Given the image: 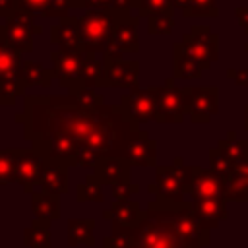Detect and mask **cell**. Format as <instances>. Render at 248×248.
I'll return each mask as SVG.
<instances>
[{
  "label": "cell",
  "mask_w": 248,
  "mask_h": 248,
  "mask_svg": "<svg viewBox=\"0 0 248 248\" xmlns=\"http://www.w3.org/2000/svg\"><path fill=\"white\" fill-rule=\"evenodd\" d=\"M225 200L248 203V161L236 163L229 178H225Z\"/></svg>",
  "instance_id": "cell-19"
},
{
  "label": "cell",
  "mask_w": 248,
  "mask_h": 248,
  "mask_svg": "<svg viewBox=\"0 0 248 248\" xmlns=\"http://www.w3.org/2000/svg\"><path fill=\"white\" fill-rule=\"evenodd\" d=\"M130 169L132 167L124 157H103L95 163L93 174L101 184L114 186V184L130 182Z\"/></svg>",
  "instance_id": "cell-16"
},
{
  "label": "cell",
  "mask_w": 248,
  "mask_h": 248,
  "mask_svg": "<svg viewBox=\"0 0 248 248\" xmlns=\"http://www.w3.org/2000/svg\"><path fill=\"white\" fill-rule=\"evenodd\" d=\"M54 78V70L45 68L41 62L35 60H23V81L25 87L31 85H41V87H50Z\"/></svg>",
  "instance_id": "cell-28"
},
{
  "label": "cell",
  "mask_w": 248,
  "mask_h": 248,
  "mask_svg": "<svg viewBox=\"0 0 248 248\" xmlns=\"http://www.w3.org/2000/svg\"><path fill=\"white\" fill-rule=\"evenodd\" d=\"M50 41L58 48H79V25L78 17H62L50 27Z\"/></svg>",
  "instance_id": "cell-21"
},
{
  "label": "cell",
  "mask_w": 248,
  "mask_h": 248,
  "mask_svg": "<svg viewBox=\"0 0 248 248\" xmlns=\"http://www.w3.org/2000/svg\"><path fill=\"white\" fill-rule=\"evenodd\" d=\"M157 112L155 120L159 124H180L184 120V95L182 87L174 85V78H167L163 85H155Z\"/></svg>",
  "instance_id": "cell-9"
},
{
  "label": "cell",
  "mask_w": 248,
  "mask_h": 248,
  "mask_svg": "<svg viewBox=\"0 0 248 248\" xmlns=\"http://www.w3.org/2000/svg\"><path fill=\"white\" fill-rule=\"evenodd\" d=\"M45 169V159L35 149H16V182L27 194L37 192Z\"/></svg>",
  "instance_id": "cell-11"
},
{
  "label": "cell",
  "mask_w": 248,
  "mask_h": 248,
  "mask_svg": "<svg viewBox=\"0 0 248 248\" xmlns=\"http://www.w3.org/2000/svg\"><path fill=\"white\" fill-rule=\"evenodd\" d=\"M31 209H33L35 219L52 225L60 217V200H58L56 194L37 190V192L31 194Z\"/></svg>",
  "instance_id": "cell-22"
},
{
  "label": "cell",
  "mask_w": 248,
  "mask_h": 248,
  "mask_svg": "<svg viewBox=\"0 0 248 248\" xmlns=\"http://www.w3.org/2000/svg\"><path fill=\"white\" fill-rule=\"evenodd\" d=\"M93 229H95L93 219H70L68 221V244L70 246H79V244L93 246L95 244Z\"/></svg>",
  "instance_id": "cell-26"
},
{
  "label": "cell",
  "mask_w": 248,
  "mask_h": 248,
  "mask_svg": "<svg viewBox=\"0 0 248 248\" xmlns=\"http://www.w3.org/2000/svg\"><path fill=\"white\" fill-rule=\"evenodd\" d=\"M138 10L141 17H149L155 14H167L174 16V8L170 0H138Z\"/></svg>",
  "instance_id": "cell-34"
},
{
  "label": "cell",
  "mask_w": 248,
  "mask_h": 248,
  "mask_svg": "<svg viewBox=\"0 0 248 248\" xmlns=\"http://www.w3.org/2000/svg\"><path fill=\"white\" fill-rule=\"evenodd\" d=\"M17 6L29 14H33L35 17H48L50 14V6L52 0H17Z\"/></svg>",
  "instance_id": "cell-37"
},
{
  "label": "cell",
  "mask_w": 248,
  "mask_h": 248,
  "mask_svg": "<svg viewBox=\"0 0 248 248\" xmlns=\"http://www.w3.org/2000/svg\"><path fill=\"white\" fill-rule=\"evenodd\" d=\"M105 66V85L103 87H120V89H132L138 85L140 76V62L138 60H116L103 56Z\"/></svg>",
  "instance_id": "cell-13"
},
{
  "label": "cell",
  "mask_w": 248,
  "mask_h": 248,
  "mask_svg": "<svg viewBox=\"0 0 248 248\" xmlns=\"http://www.w3.org/2000/svg\"><path fill=\"white\" fill-rule=\"evenodd\" d=\"M202 76V68H200V62L188 54L184 50V46L180 43H174L172 45V78H178V79H196Z\"/></svg>",
  "instance_id": "cell-24"
},
{
  "label": "cell",
  "mask_w": 248,
  "mask_h": 248,
  "mask_svg": "<svg viewBox=\"0 0 248 248\" xmlns=\"http://www.w3.org/2000/svg\"><path fill=\"white\" fill-rule=\"evenodd\" d=\"M232 167H234V163H231V161H229L217 147L209 149V169H211L215 174H219L223 180L231 176Z\"/></svg>",
  "instance_id": "cell-36"
},
{
  "label": "cell",
  "mask_w": 248,
  "mask_h": 248,
  "mask_svg": "<svg viewBox=\"0 0 248 248\" xmlns=\"http://www.w3.org/2000/svg\"><path fill=\"white\" fill-rule=\"evenodd\" d=\"M0 79L23 81V60H21V54L17 50H14L2 37H0Z\"/></svg>",
  "instance_id": "cell-23"
},
{
  "label": "cell",
  "mask_w": 248,
  "mask_h": 248,
  "mask_svg": "<svg viewBox=\"0 0 248 248\" xmlns=\"http://www.w3.org/2000/svg\"><path fill=\"white\" fill-rule=\"evenodd\" d=\"M138 23L140 16H132L130 10H122L112 31L110 48L114 52H138L140 50V37H138Z\"/></svg>",
  "instance_id": "cell-14"
},
{
  "label": "cell",
  "mask_w": 248,
  "mask_h": 248,
  "mask_svg": "<svg viewBox=\"0 0 248 248\" xmlns=\"http://www.w3.org/2000/svg\"><path fill=\"white\" fill-rule=\"evenodd\" d=\"M23 244L29 248H52L50 246V223L33 219L23 231Z\"/></svg>",
  "instance_id": "cell-29"
},
{
  "label": "cell",
  "mask_w": 248,
  "mask_h": 248,
  "mask_svg": "<svg viewBox=\"0 0 248 248\" xmlns=\"http://www.w3.org/2000/svg\"><path fill=\"white\" fill-rule=\"evenodd\" d=\"M234 16H236V19H238L242 31L248 35V8H246V6H236V8H234Z\"/></svg>",
  "instance_id": "cell-40"
},
{
  "label": "cell",
  "mask_w": 248,
  "mask_h": 248,
  "mask_svg": "<svg viewBox=\"0 0 248 248\" xmlns=\"http://www.w3.org/2000/svg\"><path fill=\"white\" fill-rule=\"evenodd\" d=\"M66 99L79 108H97V107L105 105V97L101 93H95L93 89H81L78 93H66Z\"/></svg>",
  "instance_id": "cell-32"
},
{
  "label": "cell",
  "mask_w": 248,
  "mask_h": 248,
  "mask_svg": "<svg viewBox=\"0 0 248 248\" xmlns=\"http://www.w3.org/2000/svg\"><path fill=\"white\" fill-rule=\"evenodd\" d=\"M184 112L194 124L209 122L219 112V87L217 85H196L182 87Z\"/></svg>",
  "instance_id": "cell-7"
},
{
  "label": "cell",
  "mask_w": 248,
  "mask_h": 248,
  "mask_svg": "<svg viewBox=\"0 0 248 248\" xmlns=\"http://www.w3.org/2000/svg\"><path fill=\"white\" fill-rule=\"evenodd\" d=\"M103 184L97 180L95 174H87L83 182H79L76 186V200L79 203L83 202H95V203H101L103 202Z\"/></svg>",
  "instance_id": "cell-30"
},
{
  "label": "cell",
  "mask_w": 248,
  "mask_h": 248,
  "mask_svg": "<svg viewBox=\"0 0 248 248\" xmlns=\"http://www.w3.org/2000/svg\"><path fill=\"white\" fill-rule=\"evenodd\" d=\"M244 132H248V105H244Z\"/></svg>",
  "instance_id": "cell-43"
},
{
  "label": "cell",
  "mask_w": 248,
  "mask_h": 248,
  "mask_svg": "<svg viewBox=\"0 0 248 248\" xmlns=\"http://www.w3.org/2000/svg\"><path fill=\"white\" fill-rule=\"evenodd\" d=\"M130 248H194L182 240L172 225V203L149 202L147 209H141V217L136 227H130Z\"/></svg>",
  "instance_id": "cell-2"
},
{
  "label": "cell",
  "mask_w": 248,
  "mask_h": 248,
  "mask_svg": "<svg viewBox=\"0 0 248 248\" xmlns=\"http://www.w3.org/2000/svg\"><path fill=\"white\" fill-rule=\"evenodd\" d=\"M192 180V165H184L182 157H176L172 165H157L155 167V182L147 186L151 194H155L157 202L180 203L184 202V194H188Z\"/></svg>",
  "instance_id": "cell-4"
},
{
  "label": "cell",
  "mask_w": 248,
  "mask_h": 248,
  "mask_svg": "<svg viewBox=\"0 0 248 248\" xmlns=\"http://www.w3.org/2000/svg\"><path fill=\"white\" fill-rule=\"evenodd\" d=\"M124 159L130 167H157V141L151 140L147 132L140 130V134L130 141Z\"/></svg>",
  "instance_id": "cell-15"
},
{
  "label": "cell",
  "mask_w": 248,
  "mask_h": 248,
  "mask_svg": "<svg viewBox=\"0 0 248 248\" xmlns=\"http://www.w3.org/2000/svg\"><path fill=\"white\" fill-rule=\"evenodd\" d=\"M180 12L184 17H196V16L215 17V16H219L217 0H188Z\"/></svg>",
  "instance_id": "cell-31"
},
{
  "label": "cell",
  "mask_w": 248,
  "mask_h": 248,
  "mask_svg": "<svg viewBox=\"0 0 248 248\" xmlns=\"http://www.w3.org/2000/svg\"><path fill=\"white\" fill-rule=\"evenodd\" d=\"M141 217V209L138 202H112L110 207L103 213V219L110 221V225H118V227H136L138 221Z\"/></svg>",
  "instance_id": "cell-20"
},
{
  "label": "cell",
  "mask_w": 248,
  "mask_h": 248,
  "mask_svg": "<svg viewBox=\"0 0 248 248\" xmlns=\"http://www.w3.org/2000/svg\"><path fill=\"white\" fill-rule=\"evenodd\" d=\"M227 78L232 79L236 85L240 87H248V68L242 70H234V68H227Z\"/></svg>",
  "instance_id": "cell-39"
},
{
  "label": "cell",
  "mask_w": 248,
  "mask_h": 248,
  "mask_svg": "<svg viewBox=\"0 0 248 248\" xmlns=\"http://www.w3.org/2000/svg\"><path fill=\"white\" fill-rule=\"evenodd\" d=\"M174 27V17L167 14H155L147 17V33L149 35H170Z\"/></svg>",
  "instance_id": "cell-35"
},
{
  "label": "cell",
  "mask_w": 248,
  "mask_h": 248,
  "mask_svg": "<svg viewBox=\"0 0 248 248\" xmlns=\"http://www.w3.org/2000/svg\"><path fill=\"white\" fill-rule=\"evenodd\" d=\"M244 50H246V52H248V41H246V45H244Z\"/></svg>",
  "instance_id": "cell-44"
},
{
  "label": "cell",
  "mask_w": 248,
  "mask_h": 248,
  "mask_svg": "<svg viewBox=\"0 0 248 248\" xmlns=\"http://www.w3.org/2000/svg\"><path fill=\"white\" fill-rule=\"evenodd\" d=\"M140 186L134 182H122V184H114L110 186V194L114 202H128L132 200V194H138Z\"/></svg>",
  "instance_id": "cell-38"
},
{
  "label": "cell",
  "mask_w": 248,
  "mask_h": 248,
  "mask_svg": "<svg viewBox=\"0 0 248 248\" xmlns=\"http://www.w3.org/2000/svg\"><path fill=\"white\" fill-rule=\"evenodd\" d=\"M190 203H192L194 213H196V215H198L209 229L219 227V225L229 217V211H227V200H225V198L198 200V202H190Z\"/></svg>",
  "instance_id": "cell-18"
},
{
  "label": "cell",
  "mask_w": 248,
  "mask_h": 248,
  "mask_svg": "<svg viewBox=\"0 0 248 248\" xmlns=\"http://www.w3.org/2000/svg\"><path fill=\"white\" fill-rule=\"evenodd\" d=\"M16 182V149H0V184Z\"/></svg>",
  "instance_id": "cell-33"
},
{
  "label": "cell",
  "mask_w": 248,
  "mask_h": 248,
  "mask_svg": "<svg viewBox=\"0 0 248 248\" xmlns=\"http://www.w3.org/2000/svg\"><path fill=\"white\" fill-rule=\"evenodd\" d=\"M23 136L31 140L43 134H64L78 145V165L93 169L103 157H124L130 141L140 134V124L118 105L79 108L66 95H25Z\"/></svg>",
  "instance_id": "cell-1"
},
{
  "label": "cell",
  "mask_w": 248,
  "mask_h": 248,
  "mask_svg": "<svg viewBox=\"0 0 248 248\" xmlns=\"http://www.w3.org/2000/svg\"><path fill=\"white\" fill-rule=\"evenodd\" d=\"M122 10H85L83 16L78 17L79 25V50L85 54L107 52L110 48L112 31L116 27L118 16Z\"/></svg>",
  "instance_id": "cell-3"
},
{
  "label": "cell",
  "mask_w": 248,
  "mask_h": 248,
  "mask_svg": "<svg viewBox=\"0 0 248 248\" xmlns=\"http://www.w3.org/2000/svg\"><path fill=\"white\" fill-rule=\"evenodd\" d=\"M180 45L200 62L202 70H209L219 58V35L213 33L209 25H192L190 31L182 35Z\"/></svg>",
  "instance_id": "cell-6"
},
{
  "label": "cell",
  "mask_w": 248,
  "mask_h": 248,
  "mask_svg": "<svg viewBox=\"0 0 248 248\" xmlns=\"http://www.w3.org/2000/svg\"><path fill=\"white\" fill-rule=\"evenodd\" d=\"M68 169L70 167H66V165L58 163V161L45 159V169H43L39 190H45V192L56 194V196L66 194L68 192Z\"/></svg>",
  "instance_id": "cell-17"
},
{
  "label": "cell",
  "mask_w": 248,
  "mask_h": 248,
  "mask_svg": "<svg viewBox=\"0 0 248 248\" xmlns=\"http://www.w3.org/2000/svg\"><path fill=\"white\" fill-rule=\"evenodd\" d=\"M114 6V0H89V10L97 8V10H110Z\"/></svg>",
  "instance_id": "cell-42"
},
{
  "label": "cell",
  "mask_w": 248,
  "mask_h": 248,
  "mask_svg": "<svg viewBox=\"0 0 248 248\" xmlns=\"http://www.w3.org/2000/svg\"><path fill=\"white\" fill-rule=\"evenodd\" d=\"M188 196L192 198V202L225 198V180L219 174H215L211 169L192 165V180H190Z\"/></svg>",
  "instance_id": "cell-12"
},
{
  "label": "cell",
  "mask_w": 248,
  "mask_h": 248,
  "mask_svg": "<svg viewBox=\"0 0 248 248\" xmlns=\"http://www.w3.org/2000/svg\"><path fill=\"white\" fill-rule=\"evenodd\" d=\"M17 10V0H0V16L8 17Z\"/></svg>",
  "instance_id": "cell-41"
},
{
  "label": "cell",
  "mask_w": 248,
  "mask_h": 248,
  "mask_svg": "<svg viewBox=\"0 0 248 248\" xmlns=\"http://www.w3.org/2000/svg\"><path fill=\"white\" fill-rule=\"evenodd\" d=\"M217 149L234 165L242 163V161H248V140H238L234 130H229L227 138L219 140Z\"/></svg>",
  "instance_id": "cell-25"
},
{
  "label": "cell",
  "mask_w": 248,
  "mask_h": 248,
  "mask_svg": "<svg viewBox=\"0 0 248 248\" xmlns=\"http://www.w3.org/2000/svg\"><path fill=\"white\" fill-rule=\"evenodd\" d=\"M83 58L85 52L79 48H54L50 52L54 78L58 79V85L68 89L70 93H78L81 87V70H83Z\"/></svg>",
  "instance_id": "cell-8"
},
{
  "label": "cell",
  "mask_w": 248,
  "mask_h": 248,
  "mask_svg": "<svg viewBox=\"0 0 248 248\" xmlns=\"http://www.w3.org/2000/svg\"><path fill=\"white\" fill-rule=\"evenodd\" d=\"M41 25L35 23V16L21 10L10 14L6 17V23H0V37L19 54L33 50V35H41Z\"/></svg>",
  "instance_id": "cell-5"
},
{
  "label": "cell",
  "mask_w": 248,
  "mask_h": 248,
  "mask_svg": "<svg viewBox=\"0 0 248 248\" xmlns=\"http://www.w3.org/2000/svg\"><path fill=\"white\" fill-rule=\"evenodd\" d=\"M120 107L138 124H143L147 120H155V112H157L155 85L145 87V89H141L138 85L132 87L130 93L120 97Z\"/></svg>",
  "instance_id": "cell-10"
},
{
  "label": "cell",
  "mask_w": 248,
  "mask_h": 248,
  "mask_svg": "<svg viewBox=\"0 0 248 248\" xmlns=\"http://www.w3.org/2000/svg\"><path fill=\"white\" fill-rule=\"evenodd\" d=\"M103 85H105V66H103V62H99L95 58V54H85L79 87L81 89H91V87H103Z\"/></svg>",
  "instance_id": "cell-27"
}]
</instances>
